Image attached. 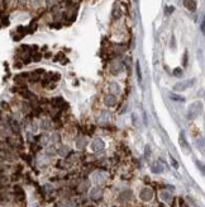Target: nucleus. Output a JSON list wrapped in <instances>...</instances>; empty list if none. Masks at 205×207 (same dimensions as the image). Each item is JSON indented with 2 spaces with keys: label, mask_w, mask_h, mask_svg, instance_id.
Segmentation results:
<instances>
[{
  "label": "nucleus",
  "mask_w": 205,
  "mask_h": 207,
  "mask_svg": "<svg viewBox=\"0 0 205 207\" xmlns=\"http://www.w3.org/2000/svg\"><path fill=\"white\" fill-rule=\"evenodd\" d=\"M201 111H203V106H201V103L199 102H195L194 104L190 106V108H189V117L190 118H194V117H196V116H199V114L201 113Z\"/></svg>",
  "instance_id": "obj_1"
},
{
  "label": "nucleus",
  "mask_w": 205,
  "mask_h": 207,
  "mask_svg": "<svg viewBox=\"0 0 205 207\" xmlns=\"http://www.w3.org/2000/svg\"><path fill=\"white\" fill-rule=\"evenodd\" d=\"M194 83H195V80H185V82H181V83L175 84L173 89L176 90V91H184V90L187 89V88L191 86Z\"/></svg>",
  "instance_id": "obj_2"
},
{
  "label": "nucleus",
  "mask_w": 205,
  "mask_h": 207,
  "mask_svg": "<svg viewBox=\"0 0 205 207\" xmlns=\"http://www.w3.org/2000/svg\"><path fill=\"white\" fill-rule=\"evenodd\" d=\"M184 5L187 10L195 11L196 10V1L195 0H184Z\"/></svg>",
  "instance_id": "obj_3"
},
{
  "label": "nucleus",
  "mask_w": 205,
  "mask_h": 207,
  "mask_svg": "<svg viewBox=\"0 0 205 207\" xmlns=\"http://www.w3.org/2000/svg\"><path fill=\"white\" fill-rule=\"evenodd\" d=\"M180 145H181L182 149H184L186 152H190V147H189V145H187V142H186V140H185L184 133H181V135H180Z\"/></svg>",
  "instance_id": "obj_4"
},
{
  "label": "nucleus",
  "mask_w": 205,
  "mask_h": 207,
  "mask_svg": "<svg viewBox=\"0 0 205 207\" xmlns=\"http://www.w3.org/2000/svg\"><path fill=\"white\" fill-rule=\"evenodd\" d=\"M140 198L144 201H148V200H151L152 198V192L150 189H143L142 191V193H140Z\"/></svg>",
  "instance_id": "obj_5"
},
{
  "label": "nucleus",
  "mask_w": 205,
  "mask_h": 207,
  "mask_svg": "<svg viewBox=\"0 0 205 207\" xmlns=\"http://www.w3.org/2000/svg\"><path fill=\"white\" fill-rule=\"evenodd\" d=\"M135 71H137V76H138V80H139V82H142V71H140L139 62L135 64Z\"/></svg>",
  "instance_id": "obj_6"
},
{
  "label": "nucleus",
  "mask_w": 205,
  "mask_h": 207,
  "mask_svg": "<svg viewBox=\"0 0 205 207\" xmlns=\"http://www.w3.org/2000/svg\"><path fill=\"white\" fill-rule=\"evenodd\" d=\"M171 98H172L173 101H180V102H184L185 101L184 97H180V95H176V94H171Z\"/></svg>",
  "instance_id": "obj_7"
},
{
  "label": "nucleus",
  "mask_w": 205,
  "mask_h": 207,
  "mask_svg": "<svg viewBox=\"0 0 205 207\" xmlns=\"http://www.w3.org/2000/svg\"><path fill=\"white\" fill-rule=\"evenodd\" d=\"M201 30L205 32V17H203V22H201Z\"/></svg>",
  "instance_id": "obj_8"
},
{
  "label": "nucleus",
  "mask_w": 205,
  "mask_h": 207,
  "mask_svg": "<svg viewBox=\"0 0 205 207\" xmlns=\"http://www.w3.org/2000/svg\"><path fill=\"white\" fill-rule=\"evenodd\" d=\"M173 74L175 75H181L182 74V70H181V69H176V70L173 71Z\"/></svg>",
  "instance_id": "obj_9"
},
{
  "label": "nucleus",
  "mask_w": 205,
  "mask_h": 207,
  "mask_svg": "<svg viewBox=\"0 0 205 207\" xmlns=\"http://www.w3.org/2000/svg\"><path fill=\"white\" fill-rule=\"evenodd\" d=\"M187 65V53L185 52V56H184V66H186Z\"/></svg>",
  "instance_id": "obj_10"
}]
</instances>
